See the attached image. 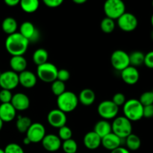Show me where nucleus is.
<instances>
[{
    "label": "nucleus",
    "instance_id": "obj_6",
    "mask_svg": "<svg viewBox=\"0 0 153 153\" xmlns=\"http://www.w3.org/2000/svg\"><path fill=\"white\" fill-rule=\"evenodd\" d=\"M58 71V68L55 64L46 62L37 66V77H38L43 82L52 83L57 79Z\"/></svg>",
    "mask_w": 153,
    "mask_h": 153
},
{
    "label": "nucleus",
    "instance_id": "obj_8",
    "mask_svg": "<svg viewBox=\"0 0 153 153\" xmlns=\"http://www.w3.org/2000/svg\"><path fill=\"white\" fill-rule=\"evenodd\" d=\"M111 63L115 70L121 72L130 66L129 55L120 49L114 51L111 56Z\"/></svg>",
    "mask_w": 153,
    "mask_h": 153
},
{
    "label": "nucleus",
    "instance_id": "obj_42",
    "mask_svg": "<svg viewBox=\"0 0 153 153\" xmlns=\"http://www.w3.org/2000/svg\"><path fill=\"white\" fill-rule=\"evenodd\" d=\"M4 1L7 6H10V7H14V6L17 5V4H19L20 0H4Z\"/></svg>",
    "mask_w": 153,
    "mask_h": 153
},
{
    "label": "nucleus",
    "instance_id": "obj_39",
    "mask_svg": "<svg viewBox=\"0 0 153 153\" xmlns=\"http://www.w3.org/2000/svg\"><path fill=\"white\" fill-rule=\"evenodd\" d=\"M143 64L148 68L153 69V51H150L145 55Z\"/></svg>",
    "mask_w": 153,
    "mask_h": 153
},
{
    "label": "nucleus",
    "instance_id": "obj_28",
    "mask_svg": "<svg viewBox=\"0 0 153 153\" xmlns=\"http://www.w3.org/2000/svg\"><path fill=\"white\" fill-rule=\"evenodd\" d=\"M32 124L31 119L28 117L18 116L16 122V127L20 133H26Z\"/></svg>",
    "mask_w": 153,
    "mask_h": 153
},
{
    "label": "nucleus",
    "instance_id": "obj_38",
    "mask_svg": "<svg viewBox=\"0 0 153 153\" xmlns=\"http://www.w3.org/2000/svg\"><path fill=\"white\" fill-rule=\"evenodd\" d=\"M70 78V73L66 69H61L58 70V75H57V79L61 82H65L68 81Z\"/></svg>",
    "mask_w": 153,
    "mask_h": 153
},
{
    "label": "nucleus",
    "instance_id": "obj_3",
    "mask_svg": "<svg viewBox=\"0 0 153 153\" xmlns=\"http://www.w3.org/2000/svg\"><path fill=\"white\" fill-rule=\"evenodd\" d=\"M78 104V97L71 91H65L57 98V105L58 109L65 114L73 111L77 108Z\"/></svg>",
    "mask_w": 153,
    "mask_h": 153
},
{
    "label": "nucleus",
    "instance_id": "obj_2",
    "mask_svg": "<svg viewBox=\"0 0 153 153\" xmlns=\"http://www.w3.org/2000/svg\"><path fill=\"white\" fill-rule=\"evenodd\" d=\"M123 111L124 117L131 122L139 121L143 117V106L136 99H131L126 101Z\"/></svg>",
    "mask_w": 153,
    "mask_h": 153
},
{
    "label": "nucleus",
    "instance_id": "obj_48",
    "mask_svg": "<svg viewBox=\"0 0 153 153\" xmlns=\"http://www.w3.org/2000/svg\"><path fill=\"white\" fill-rule=\"evenodd\" d=\"M0 153H4V149H1V148H0Z\"/></svg>",
    "mask_w": 153,
    "mask_h": 153
},
{
    "label": "nucleus",
    "instance_id": "obj_30",
    "mask_svg": "<svg viewBox=\"0 0 153 153\" xmlns=\"http://www.w3.org/2000/svg\"><path fill=\"white\" fill-rule=\"evenodd\" d=\"M100 28L103 32L106 34H110L113 32L115 29V22L114 20L111 18L105 17L100 23Z\"/></svg>",
    "mask_w": 153,
    "mask_h": 153
},
{
    "label": "nucleus",
    "instance_id": "obj_16",
    "mask_svg": "<svg viewBox=\"0 0 153 153\" xmlns=\"http://www.w3.org/2000/svg\"><path fill=\"white\" fill-rule=\"evenodd\" d=\"M10 103L16 109V111H22L27 110L29 108L30 100L28 96L25 95V94L16 93L13 95Z\"/></svg>",
    "mask_w": 153,
    "mask_h": 153
},
{
    "label": "nucleus",
    "instance_id": "obj_21",
    "mask_svg": "<svg viewBox=\"0 0 153 153\" xmlns=\"http://www.w3.org/2000/svg\"><path fill=\"white\" fill-rule=\"evenodd\" d=\"M10 67L12 71L16 73H20L25 71L27 67V61L23 55L12 56L10 59Z\"/></svg>",
    "mask_w": 153,
    "mask_h": 153
},
{
    "label": "nucleus",
    "instance_id": "obj_33",
    "mask_svg": "<svg viewBox=\"0 0 153 153\" xmlns=\"http://www.w3.org/2000/svg\"><path fill=\"white\" fill-rule=\"evenodd\" d=\"M139 101L143 106L153 105V93L152 91H146L140 95Z\"/></svg>",
    "mask_w": 153,
    "mask_h": 153
},
{
    "label": "nucleus",
    "instance_id": "obj_43",
    "mask_svg": "<svg viewBox=\"0 0 153 153\" xmlns=\"http://www.w3.org/2000/svg\"><path fill=\"white\" fill-rule=\"evenodd\" d=\"M111 153H130V151L128 150V149H126V148H124L123 147V146H120V147L112 150Z\"/></svg>",
    "mask_w": 153,
    "mask_h": 153
},
{
    "label": "nucleus",
    "instance_id": "obj_41",
    "mask_svg": "<svg viewBox=\"0 0 153 153\" xmlns=\"http://www.w3.org/2000/svg\"><path fill=\"white\" fill-rule=\"evenodd\" d=\"M143 117H153V105H150L147 106H143Z\"/></svg>",
    "mask_w": 153,
    "mask_h": 153
},
{
    "label": "nucleus",
    "instance_id": "obj_18",
    "mask_svg": "<svg viewBox=\"0 0 153 153\" xmlns=\"http://www.w3.org/2000/svg\"><path fill=\"white\" fill-rule=\"evenodd\" d=\"M37 77L34 73L29 70L22 71L19 73V83L25 88H32L37 84Z\"/></svg>",
    "mask_w": 153,
    "mask_h": 153
},
{
    "label": "nucleus",
    "instance_id": "obj_45",
    "mask_svg": "<svg viewBox=\"0 0 153 153\" xmlns=\"http://www.w3.org/2000/svg\"><path fill=\"white\" fill-rule=\"evenodd\" d=\"M23 143H24V144H25V145H28V144H30V143H31V141L28 140V137H25V138L23 139Z\"/></svg>",
    "mask_w": 153,
    "mask_h": 153
},
{
    "label": "nucleus",
    "instance_id": "obj_13",
    "mask_svg": "<svg viewBox=\"0 0 153 153\" xmlns=\"http://www.w3.org/2000/svg\"><path fill=\"white\" fill-rule=\"evenodd\" d=\"M47 120L49 125L54 128H60L66 126L67 115L60 109H53L50 111L47 115Z\"/></svg>",
    "mask_w": 153,
    "mask_h": 153
},
{
    "label": "nucleus",
    "instance_id": "obj_34",
    "mask_svg": "<svg viewBox=\"0 0 153 153\" xmlns=\"http://www.w3.org/2000/svg\"><path fill=\"white\" fill-rule=\"evenodd\" d=\"M58 137L61 140H67L69 139L72 138L73 136V131H72L71 128H69L67 126H64L61 127L58 131Z\"/></svg>",
    "mask_w": 153,
    "mask_h": 153
},
{
    "label": "nucleus",
    "instance_id": "obj_46",
    "mask_svg": "<svg viewBox=\"0 0 153 153\" xmlns=\"http://www.w3.org/2000/svg\"><path fill=\"white\" fill-rule=\"evenodd\" d=\"M3 123H3V121L1 120V119H0V131H1V130L2 129V128H3Z\"/></svg>",
    "mask_w": 153,
    "mask_h": 153
},
{
    "label": "nucleus",
    "instance_id": "obj_52",
    "mask_svg": "<svg viewBox=\"0 0 153 153\" xmlns=\"http://www.w3.org/2000/svg\"><path fill=\"white\" fill-rule=\"evenodd\" d=\"M152 93H153V91H152Z\"/></svg>",
    "mask_w": 153,
    "mask_h": 153
},
{
    "label": "nucleus",
    "instance_id": "obj_12",
    "mask_svg": "<svg viewBox=\"0 0 153 153\" xmlns=\"http://www.w3.org/2000/svg\"><path fill=\"white\" fill-rule=\"evenodd\" d=\"M19 33L28 40V42H36L40 38V33L35 25L31 22L25 21L19 27Z\"/></svg>",
    "mask_w": 153,
    "mask_h": 153
},
{
    "label": "nucleus",
    "instance_id": "obj_17",
    "mask_svg": "<svg viewBox=\"0 0 153 153\" xmlns=\"http://www.w3.org/2000/svg\"><path fill=\"white\" fill-rule=\"evenodd\" d=\"M123 140L124 139L120 138L113 132H111L102 138L101 145H102L105 149L112 151L121 146Z\"/></svg>",
    "mask_w": 153,
    "mask_h": 153
},
{
    "label": "nucleus",
    "instance_id": "obj_9",
    "mask_svg": "<svg viewBox=\"0 0 153 153\" xmlns=\"http://www.w3.org/2000/svg\"><path fill=\"white\" fill-rule=\"evenodd\" d=\"M19 83V74L12 70H7L1 73L0 76V87L1 89L12 90L15 89Z\"/></svg>",
    "mask_w": 153,
    "mask_h": 153
},
{
    "label": "nucleus",
    "instance_id": "obj_31",
    "mask_svg": "<svg viewBox=\"0 0 153 153\" xmlns=\"http://www.w3.org/2000/svg\"><path fill=\"white\" fill-rule=\"evenodd\" d=\"M61 147L65 153H77L78 144L73 138L64 140L61 144Z\"/></svg>",
    "mask_w": 153,
    "mask_h": 153
},
{
    "label": "nucleus",
    "instance_id": "obj_49",
    "mask_svg": "<svg viewBox=\"0 0 153 153\" xmlns=\"http://www.w3.org/2000/svg\"><path fill=\"white\" fill-rule=\"evenodd\" d=\"M152 38L153 39V31H152Z\"/></svg>",
    "mask_w": 153,
    "mask_h": 153
},
{
    "label": "nucleus",
    "instance_id": "obj_11",
    "mask_svg": "<svg viewBox=\"0 0 153 153\" xmlns=\"http://www.w3.org/2000/svg\"><path fill=\"white\" fill-rule=\"evenodd\" d=\"M26 137L31 143H40L46 135V129L44 126L40 123H34L31 125L26 131Z\"/></svg>",
    "mask_w": 153,
    "mask_h": 153
},
{
    "label": "nucleus",
    "instance_id": "obj_22",
    "mask_svg": "<svg viewBox=\"0 0 153 153\" xmlns=\"http://www.w3.org/2000/svg\"><path fill=\"white\" fill-rule=\"evenodd\" d=\"M78 99H79V102L82 103L83 105L90 106L95 102L96 94L93 90L90 88H85L81 91Z\"/></svg>",
    "mask_w": 153,
    "mask_h": 153
},
{
    "label": "nucleus",
    "instance_id": "obj_40",
    "mask_svg": "<svg viewBox=\"0 0 153 153\" xmlns=\"http://www.w3.org/2000/svg\"><path fill=\"white\" fill-rule=\"evenodd\" d=\"M64 0H43L45 5L51 8H55V7H59L62 4Z\"/></svg>",
    "mask_w": 153,
    "mask_h": 153
},
{
    "label": "nucleus",
    "instance_id": "obj_27",
    "mask_svg": "<svg viewBox=\"0 0 153 153\" xmlns=\"http://www.w3.org/2000/svg\"><path fill=\"white\" fill-rule=\"evenodd\" d=\"M125 142L128 149L131 151L137 150L140 149V146H141V140H140V137L137 134H132V133L125 139Z\"/></svg>",
    "mask_w": 153,
    "mask_h": 153
},
{
    "label": "nucleus",
    "instance_id": "obj_14",
    "mask_svg": "<svg viewBox=\"0 0 153 153\" xmlns=\"http://www.w3.org/2000/svg\"><path fill=\"white\" fill-rule=\"evenodd\" d=\"M43 147L48 152H54L58 151L61 147V140L58 135L48 134L45 135L41 141Z\"/></svg>",
    "mask_w": 153,
    "mask_h": 153
},
{
    "label": "nucleus",
    "instance_id": "obj_19",
    "mask_svg": "<svg viewBox=\"0 0 153 153\" xmlns=\"http://www.w3.org/2000/svg\"><path fill=\"white\" fill-rule=\"evenodd\" d=\"M16 116V111L11 103H1L0 105V119L3 123L13 120Z\"/></svg>",
    "mask_w": 153,
    "mask_h": 153
},
{
    "label": "nucleus",
    "instance_id": "obj_35",
    "mask_svg": "<svg viewBox=\"0 0 153 153\" xmlns=\"http://www.w3.org/2000/svg\"><path fill=\"white\" fill-rule=\"evenodd\" d=\"M4 153H25L23 149L19 144L15 143H8L4 149Z\"/></svg>",
    "mask_w": 153,
    "mask_h": 153
},
{
    "label": "nucleus",
    "instance_id": "obj_10",
    "mask_svg": "<svg viewBox=\"0 0 153 153\" xmlns=\"http://www.w3.org/2000/svg\"><path fill=\"white\" fill-rule=\"evenodd\" d=\"M119 28L126 32H131L137 28L138 25L137 18L133 13L125 12L117 19Z\"/></svg>",
    "mask_w": 153,
    "mask_h": 153
},
{
    "label": "nucleus",
    "instance_id": "obj_47",
    "mask_svg": "<svg viewBox=\"0 0 153 153\" xmlns=\"http://www.w3.org/2000/svg\"><path fill=\"white\" fill-rule=\"evenodd\" d=\"M151 25H152V26L153 28V13H152V16H151Z\"/></svg>",
    "mask_w": 153,
    "mask_h": 153
},
{
    "label": "nucleus",
    "instance_id": "obj_26",
    "mask_svg": "<svg viewBox=\"0 0 153 153\" xmlns=\"http://www.w3.org/2000/svg\"><path fill=\"white\" fill-rule=\"evenodd\" d=\"M48 58H49V54L48 52L44 49H37L33 53L32 60L36 65L39 66L41 64H45L48 62Z\"/></svg>",
    "mask_w": 153,
    "mask_h": 153
},
{
    "label": "nucleus",
    "instance_id": "obj_51",
    "mask_svg": "<svg viewBox=\"0 0 153 153\" xmlns=\"http://www.w3.org/2000/svg\"><path fill=\"white\" fill-rule=\"evenodd\" d=\"M1 71H0V76H1Z\"/></svg>",
    "mask_w": 153,
    "mask_h": 153
},
{
    "label": "nucleus",
    "instance_id": "obj_1",
    "mask_svg": "<svg viewBox=\"0 0 153 153\" xmlns=\"http://www.w3.org/2000/svg\"><path fill=\"white\" fill-rule=\"evenodd\" d=\"M29 42L19 32L13 33L7 37L4 43L7 52L12 56L23 55L28 50Z\"/></svg>",
    "mask_w": 153,
    "mask_h": 153
},
{
    "label": "nucleus",
    "instance_id": "obj_24",
    "mask_svg": "<svg viewBox=\"0 0 153 153\" xmlns=\"http://www.w3.org/2000/svg\"><path fill=\"white\" fill-rule=\"evenodd\" d=\"M18 28V24L16 19L13 17H6L1 23V29L5 34H10L16 32Z\"/></svg>",
    "mask_w": 153,
    "mask_h": 153
},
{
    "label": "nucleus",
    "instance_id": "obj_44",
    "mask_svg": "<svg viewBox=\"0 0 153 153\" xmlns=\"http://www.w3.org/2000/svg\"><path fill=\"white\" fill-rule=\"evenodd\" d=\"M87 1H88V0H73V2L76 3V4H84V3L86 2Z\"/></svg>",
    "mask_w": 153,
    "mask_h": 153
},
{
    "label": "nucleus",
    "instance_id": "obj_32",
    "mask_svg": "<svg viewBox=\"0 0 153 153\" xmlns=\"http://www.w3.org/2000/svg\"><path fill=\"white\" fill-rule=\"evenodd\" d=\"M51 90H52V92L53 93L54 95H55L58 97V96L61 95L63 93L66 91L65 83L56 79V80L54 81L52 83Z\"/></svg>",
    "mask_w": 153,
    "mask_h": 153
},
{
    "label": "nucleus",
    "instance_id": "obj_36",
    "mask_svg": "<svg viewBox=\"0 0 153 153\" xmlns=\"http://www.w3.org/2000/svg\"><path fill=\"white\" fill-rule=\"evenodd\" d=\"M13 94L11 91L1 89L0 91V102L1 103H10L11 102Z\"/></svg>",
    "mask_w": 153,
    "mask_h": 153
},
{
    "label": "nucleus",
    "instance_id": "obj_25",
    "mask_svg": "<svg viewBox=\"0 0 153 153\" xmlns=\"http://www.w3.org/2000/svg\"><path fill=\"white\" fill-rule=\"evenodd\" d=\"M19 5L24 12L32 13L38 9L40 2L39 0H20Z\"/></svg>",
    "mask_w": 153,
    "mask_h": 153
},
{
    "label": "nucleus",
    "instance_id": "obj_20",
    "mask_svg": "<svg viewBox=\"0 0 153 153\" xmlns=\"http://www.w3.org/2000/svg\"><path fill=\"white\" fill-rule=\"evenodd\" d=\"M101 137L94 132V131H89L85 135L83 139L85 147L91 150H94L100 147L101 145Z\"/></svg>",
    "mask_w": 153,
    "mask_h": 153
},
{
    "label": "nucleus",
    "instance_id": "obj_15",
    "mask_svg": "<svg viewBox=\"0 0 153 153\" xmlns=\"http://www.w3.org/2000/svg\"><path fill=\"white\" fill-rule=\"evenodd\" d=\"M121 79L127 85H134L139 81L140 73L136 67L128 66V67L121 71Z\"/></svg>",
    "mask_w": 153,
    "mask_h": 153
},
{
    "label": "nucleus",
    "instance_id": "obj_23",
    "mask_svg": "<svg viewBox=\"0 0 153 153\" xmlns=\"http://www.w3.org/2000/svg\"><path fill=\"white\" fill-rule=\"evenodd\" d=\"M94 131L97 133L101 139L105 135L108 134L109 133L112 132L111 124L106 120H102L98 121L94 126Z\"/></svg>",
    "mask_w": 153,
    "mask_h": 153
},
{
    "label": "nucleus",
    "instance_id": "obj_50",
    "mask_svg": "<svg viewBox=\"0 0 153 153\" xmlns=\"http://www.w3.org/2000/svg\"><path fill=\"white\" fill-rule=\"evenodd\" d=\"M152 7H153V0H152Z\"/></svg>",
    "mask_w": 153,
    "mask_h": 153
},
{
    "label": "nucleus",
    "instance_id": "obj_4",
    "mask_svg": "<svg viewBox=\"0 0 153 153\" xmlns=\"http://www.w3.org/2000/svg\"><path fill=\"white\" fill-rule=\"evenodd\" d=\"M112 132L122 139H126L132 133V125L129 120L124 116L117 117L111 124Z\"/></svg>",
    "mask_w": 153,
    "mask_h": 153
},
{
    "label": "nucleus",
    "instance_id": "obj_5",
    "mask_svg": "<svg viewBox=\"0 0 153 153\" xmlns=\"http://www.w3.org/2000/svg\"><path fill=\"white\" fill-rule=\"evenodd\" d=\"M106 17L117 19L126 12V4L123 0H106L103 5Z\"/></svg>",
    "mask_w": 153,
    "mask_h": 153
},
{
    "label": "nucleus",
    "instance_id": "obj_7",
    "mask_svg": "<svg viewBox=\"0 0 153 153\" xmlns=\"http://www.w3.org/2000/svg\"><path fill=\"white\" fill-rule=\"evenodd\" d=\"M97 112L103 120H108L117 117L119 112V107L111 100H104L99 104Z\"/></svg>",
    "mask_w": 153,
    "mask_h": 153
},
{
    "label": "nucleus",
    "instance_id": "obj_29",
    "mask_svg": "<svg viewBox=\"0 0 153 153\" xmlns=\"http://www.w3.org/2000/svg\"><path fill=\"white\" fill-rule=\"evenodd\" d=\"M145 55L140 51H134L129 55L130 66H132L137 68L144 63Z\"/></svg>",
    "mask_w": 153,
    "mask_h": 153
},
{
    "label": "nucleus",
    "instance_id": "obj_37",
    "mask_svg": "<svg viewBox=\"0 0 153 153\" xmlns=\"http://www.w3.org/2000/svg\"><path fill=\"white\" fill-rule=\"evenodd\" d=\"M111 101L117 106L120 107V106H122L125 104L126 100V97L123 94H122V93H117V94L114 95Z\"/></svg>",
    "mask_w": 153,
    "mask_h": 153
}]
</instances>
